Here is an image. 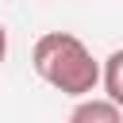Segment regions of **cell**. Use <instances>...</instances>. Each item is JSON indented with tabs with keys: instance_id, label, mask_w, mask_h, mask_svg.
Here are the masks:
<instances>
[{
	"instance_id": "obj_2",
	"label": "cell",
	"mask_w": 123,
	"mask_h": 123,
	"mask_svg": "<svg viewBox=\"0 0 123 123\" xmlns=\"http://www.w3.org/2000/svg\"><path fill=\"white\" fill-rule=\"evenodd\" d=\"M69 123H123V108H115L111 100H77V108L69 111Z\"/></svg>"
},
{
	"instance_id": "obj_1",
	"label": "cell",
	"mask_w": 123,
	"mask_h": 123,
	"mask_svg": "<svg viewBox=\"0 0 123 123\" xmlns=\"http://www.w3.org/2000/svg\"><path fill=\"white\" fill-rule=\"evenodd\" d=\"M31 65L50 88H58L62 96H73V100H88V92H96V85L104 77L92 50L69 31H46L31 50Z\"/></svg>"
},
{
	"instance_id": "obj_3",
	"label": "cell",
	"mask_w": 123,
	"mask_h": 123,
	"mask_svg": "<svg viewBox=\"0 0 123 123\" xmlns=\"http://www.w3.org/2000/svg\"><path fill=\"white\" fill-rule=\"evenodd\" d=\"M104 92L115 108H123V50H111L108 62H104Z\"/></svg>"
},
{
	"instance_id": "obj_4",
	"label": "cell",
	"mask_w": 123,
	"mask_h": 123,
	"mask_svg": "<svg viewBox=\"0 0 123 123\" xmlns=\"http://www.w3.org/2000/svg\"><path fill=\"white\" fill-rule=\"evenodd\" d=\"M4 58H8V31H4V23H0V65H4Z\"/></svg>"
}]
</instances>
